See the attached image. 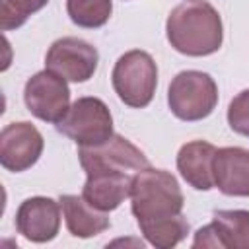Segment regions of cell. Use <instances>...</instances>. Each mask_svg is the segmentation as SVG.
Wrapping results in <instances>:
<instances>
[{
	"label": "cell",
	"mask_w": 249,
	"mask_h": 249,
	"mask_svg": "<svg viewBox=\"0 0 249 249\" xmlns=\"http://www.w3.org/2000/svg\"><path fill=\"white\" fill-rule=\"evenodd\" d=\"M60 202L49 196L25 198L16 212V230L33 243H47L60 228Z\"/></svg>",
	"instance_id": "11"
},
{
	"label": "cell",
	"mask_w": 249,
	"mask_h": 249,
	"mask_svg": "<svg viewBox=\"0 0 249 249\" xmlns=\"http://www.w3.org/2000/svg\"><path fill=\"white\" fill-rule=\"evenodd\" d=\"M169 45L187 56H206L222 47L224 29L218 10L206 0H183L167 16Z\"/></svg>",
	"instance_id": "1"
},
{
	"label": "cell",
	"mask_w": 249,
	"mask_h": 249,
	"mask_svg": "<svg viewBox=\"0 0 249 249\" xmlns=\"http://www.w3.org/2000/svg\"><path fill=\"white\" fill-rule=\"evenodd\" d=\"M66 12L78 27H101L109 21L113 12L111 0H66Z\"/></svg>",
	"instance_id": "17"
},
{
	"label": "cell",
	"mask_w": 249,
	"mask_h": 249,
	"mask_svg": "<svg viewBox=\"0 0 249 249\" xmlns=\"http://www.w3.org/2000/svg\"><path fill=\"white\" fill-rule=\"evenodd\" d=\"M43 146V136L31 123H10L0 132V163L8 171H25L39 160Z\"/></svg>",
	"instance_id": "9"
},
{
	"label": "cell",
	"mask_w": 249,
	"mask_h": 249,
	"mask_svg": "<svg viewBox=\"0 0 249 249\" xmlns=\"http://www.w3.org/2000/svg\"><path fill=\"white\" fill-rule=\"evenodd\" d=\"M183 202L181 187L169 171L148 165L132 175L130 210L138 224L173 218L181 214Z\"/></svg>",
	"instance_id": "2"
},
{
	"label": "cell",
	"mask_w": 249,
	"mask_h": 249,
	"mask_svg": "<svg viewBox=\"0 0 249 249\" xmlns=\"http://www.w3.org/2000/svg\"><path fill=\"white\" fill-rule=\"evenodd\" d=\"M58 202H60V208H62L66 228L74 237L88 239V237L99 235L101 231H105L111 226L107 212L97 210L84 196L62 195Z\"/></svg>",
	"instance_id": "15"
},
{
	"label": "cell",
	"mask_w": 249,
	"mask_h": 249,
	"mask_svg": "<svg viewBox=\"0 0 249 249\" xmlns=\"http://www.w3.org/2000/svg\"><path fill=\"white\" fill-rule=\"evenodd\" d=\"M49 0H0V29L10 31L27 21V18L47 6Z\"/></svg>",
	"instance_id": "18"
},
{
	"label": "cell",
	"mask_w": 249,
	"mask_h": 249,
	"mask_svg": "<svg viewBox=\"0 0 249 249\" xmlns=\"http://www.w3.org/2000/svg\"><path fill=\"white\" fill-rule=\"evenodd\" d=\"M167 103L177 119L200 121L214 111L218 103V86L206 72L183 70L169 84Z\"/></svg>",
	"instance_id": "4"
},
{
	"label": "cell",
	"mask_w": 249,
	"mask_h": 249,
	"mask_svg": "<svg viewBox=\"0 0 249 249\" xmlns=\"http://www.w3.org/2000/svg\"><path fill=\"white\" fill-rule=\"evenodd\" d=\"M113 89L128 107H146L158 86V66L154 58L140 49L126 51L119 56L111 74Z\"/></svg>",
	"instance_id": "3"
},
{
	"label": "cell",
	"mask_w": 249,
	"mask_h": 249,
	"mask_svg": "<svg viewBox=\"0 0 249 249\" xmlns=\"http://www.w3.org/2000/svg\"><path fill=\"white\" fill-rule=\"evenodd\" d=\"M99 62L97 49L80 37L56 39L45 56V66L68 82H88Z\"/></svg>",
	"instance_id": "8"
},
{
	"label": "cell",
	"mask_w": 249,
	"mask_h": 249,
	"mask_svg": "<svg viewBox=\"0 0 249 249\" xmlns=\"http://www.w3.org/2000/svg\"><path fill=\"white\" fill-rule=\"evenodd\" d=\"M193 247L249 249V210H216L212 222L195 233Z\"/></svg>",
	"instance_id": "10"
},
{
	"label": "cell",
	"mask_w": 249,
	"mask_h": 249,
	"mask_svg": "<svg viewBox=\"0 0 249 249\" xmlns=\"http://www.w3.org/2000/svg\"><path fill=\"white\" fill-rule=\"evenodd\" d=\"M214 185L230 196H249V150L239 146H228L216 150L214 161Z\"/></svg>",
	"instance_id": "12"
},
{
	"label": "cell",
	"mask_w": 249,
	"mask_h": 249,
	"mask_svg": "<svg viewBox=\"0 0 249 249\" xmlns=\"http://www.w3.org/2000/svg\"><path fill=\"white\" fill-rule=\"evenodd\" d=\"M228 124L233 132L249 136V89L239 91L228 107Z\"/></svg>",
	"instance_id": "19"
},
{
	"label": "cell",
	"mask_w": 249,
	"mask_h": 249,
	"mask_svg": "<svg viewBox=\"0 0 249 249\" xmlns=\"http://www.w3.org/2000/svg\"><path fill=\"white\" fill-rule=\"evenodd\" d=\"M78 158L86 173L95 171H140L150 165L140 148L121 134H113L99 146H80Z\"/></svg>",
	"instance_id": "7"
},
{
	"label": "cell",
	"mask_w": 249,
	"mask_h": 249,
	"mask_svg": "<svg viewBox=\"0 0 249 249\" xmlns=\"http://www.w3.org/2000/svg\"><path fill=\"white\" fill-rule=\"evenodd\" d=\"M23 99L29 113L45 123H60L70 109V89L66 80L49 68L27 80Z\"/></svg>",
	"instance_id": "6"
},
{
	"label": "cell",
	"mask_w": 249,
	"mask_h": 249,
	"mask_svg": "<svg viewBox=\"0 0 249 249\" xmlns=\"http://www.w3.org/2000/svg\"><path fill=\"white\" fill-rule=\"evenodd\" d=\"M216 146L206 140H193L181 146L177 154V169L181 177L196 191H210L214 187L212 161Z\"/></svg>",
	"instance_id": "14"
},
{
	"label": "cell",
	"mask_w": 249,
	"mask_h": 249,
	"mask_svg": "<svg viewBox=\"0 0 249 249\" xmlns=\"http://www.w3.org/2000/svg\"><path fill=\"white\" fill-rule=\"evenodd\" d=\"M142 235L160 249H169L175 247L185 235L189 233V224L183 214H177L173 218L158 220V222H148V224H138Z\"/></svg>",
	"instance_id": "16"
},
{
	"label": "cell",
	"mask_w": 249,
	"mask_h": 249,
	"mask_svg": "<svg viewBox=\"0 0 249 249\" xmlns=\"http://www.w3.org/2000/svg\"><path fill=\"white\" fill-rule=\"evenodd\" d=\"M56 128L78 146H99L115 134L111 111L99 97H78Z\"/></svg>",
	"instance_id": "5"
},
{
	"label": "cell",
	"mask_w": 249,
	"mask_h": 249,
	"mask_svg": "<svg viewBox=\"0 0 249 249\" xmlns=\"http://www.w3.org/2000/svg\"><path fill=\"white\" fill-rule=\"evenodd\" d=\"M132 177L126 171H95L88 173L82 196L97 210H115L126 196H130Z\"/></svg>",
	"instance_id": "13"
}]
</instances>
